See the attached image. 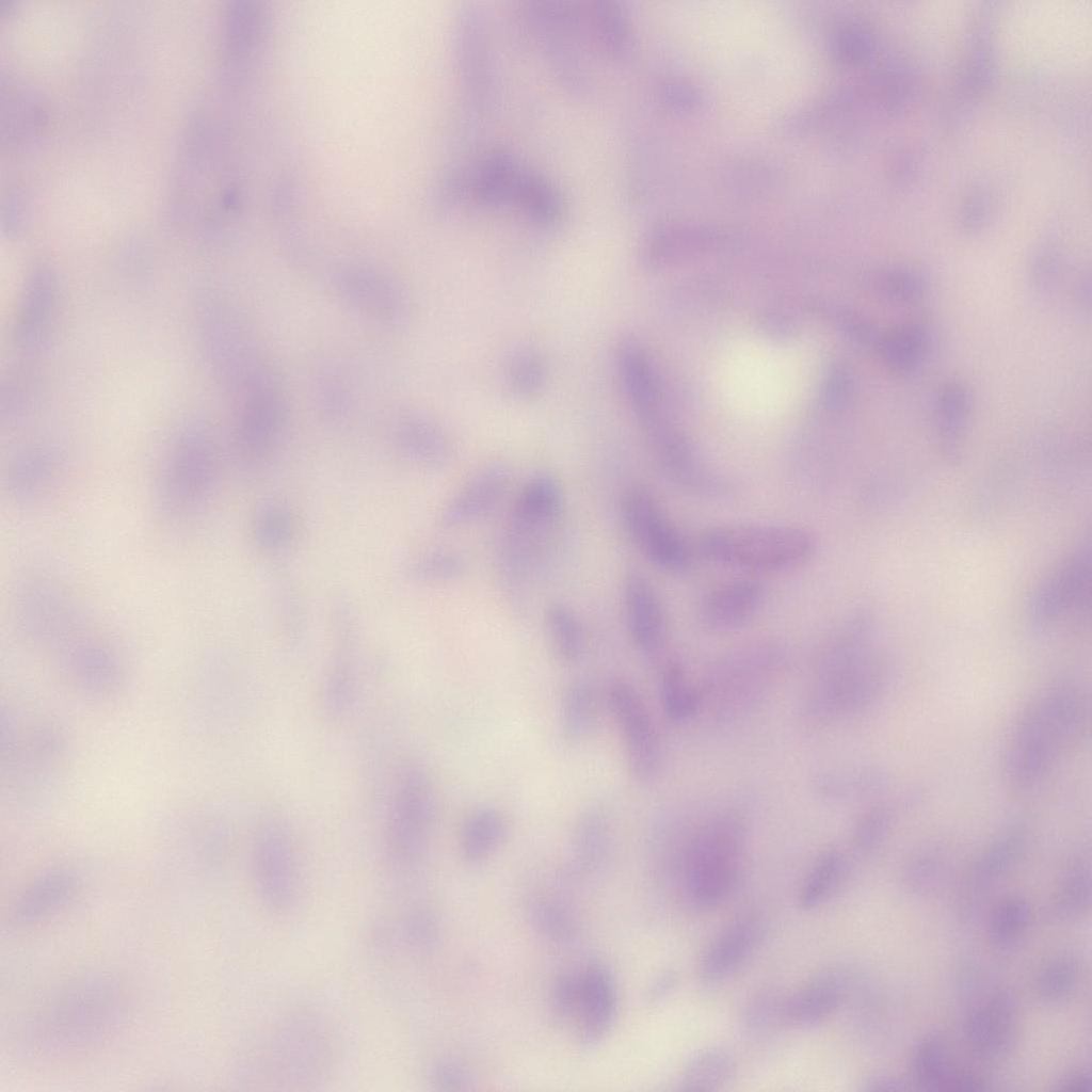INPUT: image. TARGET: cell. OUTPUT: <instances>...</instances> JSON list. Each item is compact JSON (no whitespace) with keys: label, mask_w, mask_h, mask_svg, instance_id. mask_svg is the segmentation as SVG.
<instances>
[{"label":"cell","mask_w":1092,"mask_h":1092,"mask_svg":"<svg viewBox=\"0 0 1092 1092\" xmlns=\"http://www.w3.org/2000/svg\"><path fill=\"white\" fill-rule=\"evenodd\" d=\"M53 280L46 271L33 275L25 295L18 336L26 343L37 342L46 327L53 305Z\"/></svg>","instance_id":"cell-43"},{"label":"cell","mask_w":1092,"mask_h":1092,"mask_svg":"<svg viewBox=\"0 0 1092 1092\" xmlns=\"http://www.w3.org/2000/svg\"><path fill=\"white\" fill-rule=\"evenodd\" d=\"M898 809L894 802H876L864 809L851 828L852 850L867 856L880 849L894 826Z\"/></svg>","instance_id":"cell-42"},{"label":"cell","mask_w":1092,"mask_h":1092,"mask_svg":"<svg viewBox=\"0 0 1092 1092\" xmlns=\"http://www.w3.org/2000/svg\"><path fill=\"white\" fill-rule=\"evenodd\" d=\"M933 344L932 332L926 324L909 322L880 335L874 347L889 370L904 375L927 362Z\"/></svg>","instance_id":"cell-30"},{"label":"cell","mask_w":1092,"mask_h":1092,"mask_svg":"<svg viewBox=\"0 0 1092 1092\" xmlns=\"http://www.w3.org/2000/svg\"><path fill=\"white\" fill-rule=\"evenodd\" d=\"M934 408L941 449L946 456L957 457L971 418L968 387L958 380L945 382L937 392Z\"/></svg>","instance_id":"cell-33"},{"label":"cell","mask_w":1092,"mask_h":1092,"mask_svg":"<svg viewBox=\"0 0 1092 1092\" xmlns=\"http://www.w3.org/2000/svg\"><path fill=\"white\" fill-rule=\"evenodd\" d=\"M1073 300L1076 308L1083 315L1091 310V274L1083 272L1076 279L1073 288Z\"/></svg>","instance_id":"cell-58"},{"label":"cell","mask_w":1092,"mask_h":1092,"mask_svg":"<svg viewBox=\"0 0 1092 1092\" xmlns=\"http://www.w3.org/2000/svg\"><path fill=\"white\" fill-rule=\"evenodd\" d=\"M2 725L1 762L9 788L17 797L48 789L61 771L65 740L49 719L30 712L10 713Z\"/></svg>","instance_id":"cell-10"},{"label":"cell","mask_w":1092,"mask_h":1092,"mask_svg":"<svg viewBox=\"0 0 1092 1092\" xmlns=\"http://www.w3.org/2000/svg\"><path fill=\"white\" fill-rule=\"evenodd\" d=\"M77 888V877L70 870H52L42 876L17 900L14 922L28 926L49 917L75 897Z\"/></svg>","instance_id":"cell-28"},{"label":"cell","mask_w":1092,"mask_h":1092,"mask_svg":"<svg viewBox=\"0 0 1092 1092\" xmlns=\"http://www.w3.org/2000/svg\"><path fill=\"white\" fill-rule=\"evenodd\" d=\"M463 1080V1075L459 1069L452 1065H443L436 1073V1081L444 1088L453 1089L456 1085H460Z\"/></svg>","instance_id":"cell-60"},{"label":"cell","mask_w":1092,"mask_h":1092,"mask_svg":"<svg viewBox=\"0 0 1092 1092\" xmlns=\"http://www.w3.org/2000/svg\"><path fill=\"white\" fill-rule=\"evenodd\" d=\"M890 668L878 643L874 621L857 613L835 628L816 658L799 719L809 730L855 720L884 697Z\"/></svg>","instance_id":"cell-1"},{"label":"cell","mask_w":1092,"mask_h":1092,"mask_svg":"<svg viewBox=\"0 0 1092 1092\" xmlns=\"http://www.w3.org/2000/svg\"><path fill=\"white\" fill-rule=\"evenodd\" d=\"M1078 978V965L1074 958L1061 956L1049 962L1039 974L1035 987L1039 996L1047 1001H1057L1073 990Z\"/></svg>","instance_id":"cell-49"},{"label":"cell","mask_w":1092,"mask_h":1092,"mask_svg":"<svg viewBox=\"0 0 1092 1092\" xmlns=\"http://www.w3.org/2000/svg\"><path fill=\"white\" fill-rule=\"evenodd\" d=\"M764 919L745 914L730 921L708 945L697 965L705 982L722 980L739 969L760 947L766 937Z\"/></svg>","instance_id":"cell-23"},{"label":"cell","mask_w":1092,"mask_h":1092,"mask_svg":"<svg viewBox=\"0 0 1092 1092\" xmlns=\"http://www.w3.org/2000/svg\"><path fill=\"white\" fill-rule=\"evenodd\" d=\"M1091 561L1089 548L1071 556L1033 594L1030 616L1040 628L1083 611L1089 605Z\"/></svg>","instance_id":"cell-18"},{"label":"cell","mask_w":1092,"mask_h":1092,"mask_svg":"<svg viewBox=\"0 0 1092 1092\" xmlns=\"http://www.w3.org/2000/svg\"><path fill=\"white\" fill-rule=\"evenodd\" d=\"M1061 271L1062 262L1057 250L1045 247L1032 256L1028 264V278L1038 293L1047 294L1056 288Z\"/></svg>","instance_id":"cell-52"},{"label":"cell","mask_w":1092,"mask_h":1092,"mask_svg":"<svg viewBox=\"0 0 1092 1092\" xmlns=\"http://www.w3.org/2000/svg\"><path fill=\"white\" fill-rule=\"evenodd\" d=\"M122 1011V994L114 981L79 979L35 1011L28 1023L26 1041L43 1056L78 1055L106 1041L119 1024Z\"/></svg>","instance_id":"cell-5"},{"label":"cell","mask_w":1092,"mask_h":1092,"mask_svg":"<svg viewBox=\"0 0 1092 1092\" xmlns=\"http://www.w3.org/2000/svg\"><path fill=\"white\" fill-rule=\"evenodd\" d=\"M55 468L50 455L38 448L19 451L9 463V493L18 502H33L52 485Z\"/></svg>","instance_id":"cell-36"},{"label":"cell","mask_w":1092,"mask_h":1092,"mask_svg":"<svg viewBox=\"0 0 1092 1092\" xmlns=\"http://www.w3.org/2000/svg\"><path fill=\"white\" fill-rule=\"evenodd\" d=\"M544 616L548 642L557 659L564 664L578 662L585 651L584 627L578 614L566 604L555 601Z\"/></svg>","instance_id":"cell-40"},{"label":"cell","mask_w":1092,"mask_h":1092,"mask_svg":"<svg viewBox=\"0 0 1092 1092\" xmlns=\"http://www.w3.org/2000/svg\"><path fill=\"white\" fill-rule=\"evenodd\" d=\"M914 1070L919 1082L931 1090H983L981 1078L952 1067L947 1047L937 1035H929L920 1043L914 1057Z\"/></svg>","instance_id":"cell-31"},{"label":"cell","mask_w":1092,"mask_h":1092,"mask_svg":"<svg viewBox=\"0 0 1092 1092\" xmlns=\"http://www.w3.org/2000/svg\"><path fill=\"white\" fill-rule=\"evenodd\" d=\"M343 383L334 375L325 376L319 386V398L331 418L342 417L349 406V394Z\"/></svg>","instance_id":"cell-55"},{"label":"cell","mask_w":1092,"mask_h":1092,"mask_svg":"<svg viewBox=\"0 0 1092 1092\" xmlns=\"http://www.w3.org/2000/svg\"><path fill=\"white\" fill-rule=\"evenodd\" d=\"M69 685L87 697H105L123 685L124 667L116 649L95 632L58 656Z\"/></svg>","instance_id":"cell-19"},{"label":"cell","mask_w":1092,"mask_h":1092,"mask_svg":"<svg viewBox=\"0 0 1092 1092\" xmlns=\"http://www.w3.org/2000/svg\"><path fill=\"white\" fill-rule=\"evenodd\" d=\"M564 491L552 473L530 477L517 494L497 547L500 580L521 597L543 568L564 512Z\"/></svg>","instance_id":"cell-6"},{"label":"cell","mask_w":1092,"mask_h":1092,"mask_svg":"<svg viewBox=\"0 0 1092 1092\" xmlns=\"http://www.w3.org/2000/svg\"><path fill=\"white\" fill-rule=\"evenodd\" d=\"M466 571V558L452 550L429 553L415 562L411 568L413 577L433 581L453 580L460 578Z\"/></svg>","instance_id":"cell-50"},{"label":"cell","mask_w":1092,"mask_h":1092,"mask_svg":"<svg viewBox=\"0 0 1092 1092\" xmlns=\"http://www.w3.org/2000/svg\"><path fill=\"white\" fill-rule=\"evenodd\" d=\"M511 482L509 466L500 461L479 467L462 484L443 510L444 528H460L488 515L505 496Z\"/></svg>","instance_id":"cell-22"},{"label":"cell","mask_w":1092,"mask_h":1092,"mask_svg":"<svg viewBox=\"0 0 1092 1092\" xmlns=\"http://www.w3.org/2000/svg\"><path fill=\"white\" fill-rule=\"evenodd\" d=\"M613 819L600 804H590L579 812L572 831V850L576 864L594 869L609 854L613 838Z\"/></svg>","instance_id":"cell-35"},{"label":"cell","mask_w":1092,"mask_h":1092,"mask_svg":"<svg viewBox=\"0 0 1092 1092\" xmlns=\"http://www.w3.org/2000/svg\"><path fill=\"white\" fill-rule=\"evenodd\" d=\"M507 815L497 806L480 805L462 820L459 831V850L469 864H481L491 858L503 845L509 834Z\"/></svg>","instance_id":"cell-27"},{"label":"cell","mask_w":1092,"mask_h":1092,"mask_svg":"<svg viewBox=\"0 0 1092 1092\" xmlns=\"http://www.w3.org/2000/svg\"><path fill=\"white\" fill-rule=\"evenodd\" d=\"M947 872L946 858L936 849H925L915 853L904 868L908 884L919 893L936 888Z\"/></svg>","instance_id":"cell-48"},{"label":"cell","mask_w":1092,"mask_h":1092,"mask_svg":"<svg viewBox=\"0 0 1092 1092\" xmlns=\"http://www.w3.org/2000/svg\"><path fill=\"white\" fill-rule=\"evenodd\" d=\"M965 1037L971 1053L990 1060L1002 1056L1012 1045L1015 1009L1003 990H993L971 1005L964 1021Z\"/></svg>","instance_id":"cell-21"},{"label":"cell","mask_w":1092,"mask_h":1092,"mask_svg":"<svg viewBox=\"0 0 1092 1092\" xmlns=\"http://www.w3.org/2000/svg\"><path fill=\"white\" fill-rule=\"evenodd\" d=\"M335 288L355 310L378 322L395 324L405 317L406 301L400 286L370 264H341L334 275Z\"/></svg>","instance_id":"cell-17"},{"label":"cell","mask_w":1092,"mask_h":1092,"mask_svg":"<svg viewBox=\"0 0 1092 1092\" xmlns=\"http://www.w3.org/2000/svg\"><path fill=\"white\" fill-rule=\"evenodd\" d=\"M834 58L842 65H857L870 52V38L865 29L855 23L841 26L833 37Z\"/></svg>","instance_id":"cell-51"},{"label":"cell","mask_w":1092,"mask_h":1092,"mask_svg":"<svg viewBox=\"0 0 1092 1092\" xmlns=\"http://www.w3.org/2000/svg\"><path fill=\"white\" fill-rule=\"evenodd\" d=\"M580 994V976L564 975L555 987L553 1006L561 1016L572 1015L577 1011Z\"/></svg>","instance_id":"cell-56"},{"label":"cell","mask_w":1092,"mask_h":1092,"mask_svg":"<svg viewBox=\"0 0 1092 1092\" xmlns=\"http://www.w3.org/2000/svg\"><path fill=\"white\" fill-rule=\"evenodd\" d=\"M664 100L675 110H689L697 101L694 91L685 84L670 83L663 92Z\"/></svg>","instance_id":"cell-57"},{"label":"cell","mask_w":1092,"mask_h":1092,"mask_svg":"<svg viewBox=\"0 0 1092 1092\" xmlns=\"http://www.w3.org/2000/svg\"><path fill=\"white\" fill-rule=\"evenodd\" d=\"M220 356L237 398L236 447L251 456L268 455L289 415L284 383L266 351L237 323H227Z\"/></svg>","instance_id":"cell-4"},{"label":"cell","mask_w":1092,"mask_h":1092,"mask_svg":"<svg viewBox=\"0 0 1092 1092\" xmlns=\"http://www.w3.org/2000/svg\"><path fill=\"white\" fill-rule=\"evenodd\" d=\"M846 996L844 976L835 970H822L785 997V1022L799 1027L818 1025L838 1010Z\"/></svg>","instance_id":"cell-25"},{"label":"cell","mask_w":1092,"mask_h":1092,"mask_svg":"<svg viewBox=\"0 0 1092 1092\" xmlns=\"http://www.w3.org/2000/svg\"><path fill=\"white\" fill-rule=\"evenodd\" d=\"M1031 823L1018 818L1005 825L982 849L966 873L961 888L964 913L977 910L980 897L999 879L1012 871L1029 849Z\"/></svg>","instance_id":"cell-16"},{"label":"cell","mask_w":1092,"mask_h":1092,"mask_svg":"<svg viewBox=\"0 0 1092 1092\" xmlns=\"http://www.w3.org/2000/svg\"><path fill=\"white\" fill-rule=\"evenodd\" d=\"M659 697L663 714L675 724L686 723L701 710L698 687L690 681L678 660H669L661 669Z\"/></svg>","instance_id":"cell-37"},{"label":"cell","mask_w":1092,"mask_h":1092,"mask_svg":"<svg viewBox=\"0 0 1092 1092\" xmlns=\"http://www.w3.org/2000/svg\"><path fill=\"white\" fill-rule=\"evenodd\" d=\"M615 1010L616 994L611 974L601 965H591L580 974L576 1011L582 1042L591 1044L603 1039L612 1026Z\"/></svg>","instance_id":"cell-26"},{"label":"cell","mask_w":1092,"mask_h":1092,"mask_svg":"<svg viewBox=\"0 0 1092 1092\" xmlns=\"http://www.w3.org/2000/svg\"><path fill=\"white\" fill-rule=\"evenodd\" d=\"M818 548L816 534L797 525H719L702 531L696 540V550L707 561L754 574L799 569Z\"/></svg>","instance_id":"cell-8"},{"label":"cell","mask_w":1092,"mask_h":1092,"mask_svg":"<svg viewBox=\"0 0 1092 1092\" xmlns=\"http://www.w3.org/2000/svg\"><path fill=\"white\" fill-rule=\"evenodd\" d=\"M394 436L404 453L427 466L443 467L452 459L453 445L448 433L424 416L401 418L395 427Z\"/></svg>","instance_id":"cell-29"},{"label":"cell","mask_w":1092,"mask_h":1092,"mask_svg":"<svg viewBox=\"0 0 1092 1092\" xmlns=\"http://www.w3.org/2000/svg\"><path fill=\"white\" fill-rule=\"evenodd\" d=\"M606 701L630 777L641 786L656 784L664 769V750L641 693L629 679L614 676L606 686Z\"/></svg>","instance_id":"cell-13"},{"label":"cell","mask_w":1092,"mask_h":1092,"mask_svg":"<svg viewBox=\"0 0 1092 1092\" xmlns=\"http://www.w3.org/2000/svg\"><path fill=\"white\" fill-rule=\"evenodd\" d=\"M1030 920L1028 903L1019 897L1001 901L989 924V937L993 945L1006 947L1018 938Z\"/></svg>","instance_id":"cell-47"},{"label":"cell","mask_w":1092,"mask_h":1092,"mask_svg":"<svg viewBox=\"0 0 1092 1092\" xmlns=\"http://www.w3.org/2000/svg\"><path fill=\"white\" fill-rule=\"evenodd\" d=\"M256 886L264 903L284 912L295 902L300 893L298 853L289 825L274 815L258 825L253 853Z\"/></svg>","instance_id":"cell-14"},{"label":"cell","mask_w":1092,"mask_h":1092,"mask_svg":"<svg viewBox=\"0 0 1092 1092\" xmlns=\"http://www.w3.org/2000/svg\"><path fill=\"white\" fill-rule=\"evenodd\" d=\"M1090 900L1089 864L1075 858L1067 867L1053 901L1054 914L1072 918L1085 912Z\"/></svg>","instance_id":"cell-45"},{"label":"cell","mask_w":1092,"mask_h":1092,"mask_svg":"<svg viewBox=\"0 0 1092 1092\" xmlns=\"http://www.w3.org/2000/svg\"><path fill=\"white\" fill-rule=\"evenodd\" d=\"M787 660L786 644L774 638L728 651L712 662L698 687L701 710L721 724L745 718L771 693Z\"/></svg>","instance_id":"cell-7"},{"label":"cell","mask_w":1092,"mask_h":1092,"mask_svg":"<svg viewBox=\"0 0 1092 1092\" xmlns=\"http://www.w3.org/2000/svg\"><path fill=\"white\" fill-rule=\"evenodd\" d=\"M654 828V840L676 867L690 904L711 909L732 895L745 848V824L739 813L721 809L674 816L660 819Z\"/></svg>","instance_id":"cell-3"},{"label":"cell","mask_w":1092,"mask_h":1092,"mask_svg":"<svg viewBox=\"0 0 1092 1092\" xmlns=\"http://www.w3.org/2000/svg\"><path fill=\"white\" fill-rule=\"evenodd\" d=\"M1089 1088H1090V1077H1089V1075L1086 1074V1073H1077L1075 1075H1072V1076L1067 1077L1061 1083V1087L1059 1089H1061V1090H1071V1091H1081V1090H1087Z\"/></svg>","instance_id":"cell-61"},{"label":"cell","mask_w":1092,"mask_h":1092,"mask_svg":"<svg viewBox=\"0 0 1092 1092\" xmlns=\"http://www.w3.org/2000/svg\"><path fill=\"white\" fill-rule=\"evenodd\" d=\"M620 515L631 543L651 564L676 576L691 571L692 545L647 487H627L621 496Z\"/></svg>","instance_id":"cell-12"},{"label":"cell","mask_w":1092,"mask_h":1092,"mask_svg":"<svg viewBox=\"0 0 1092 1092\" xmlns=\"http://www.w3.org/2000/svg\"><path fill=\"white\" fill-rule=\"evenodd\" d=\"M616 370L625 395L643 428L660 418L658 387L651 360L632 337H623L615 350Z\"/></svg>","instance_id":"cell-24"},{"label":"cell","mask_w":1092,"mask_h":1092,"mask_svg":"<svg viewBox=\"0 0 1092 1092\" xmlns=\"http://www.w3.org/2000/svg\"><path fill=\"white\" fill-rule=\"evenodd\" d=\"M767 597L766 584L756 577L742 576L723 581L698 601L696 616L710 631H730L749 623Z\"/></svg>","instance_id":"cell-20"},{"label":"cell","mask_w":1092,"mask_h":1092,"mask_svg":"<svg viewBox=\"0 0 1092 1092\" xmlns=\"http://www.w3.org/2000/svg\"><path fill=\"white\" fill-rule=\"evenodd\" d=\"M785 997L767 991L756 995L745 1010L748 1025L755 1029H766L770 1025L784 1021Z\"/></svg>","instance_id":"cell-53"},{"label":"cell","mask_w":1092,"mask_h":1092,"mask_svg":"<svg viewBox=\"0 0 1092 1092\" xmlns=\"http://www.w3.org/2000/svg\"><path fill=\"white\" fill-rule=\"evenodd\" d=\"M873 284L885 300L900 305L917 304L928 293L927 278L919 271L904 266L879 271Z\"/></svg>","instance_id":"cell-44"},{"label":"cell","mask_w":1092,"mask_h":1092,"mask_svg":"<svg viewBox=\"0 0 1092 1092\" xmlns=\"http://www.w3.org/2000/svg\"><path fill=\"white\" fill-rule=\"evenodd\" d=\"M1088 701L1078 681L1062 677L1042 686L1025 704L1007 736L1000 760L1008 788L1028 792L1046 782L1081 738Z\"/></svg>","instance_id":"cell-2"},{"label":"cell","mask_w":1092,"mask_h":1092,"mask_svg":"<svg viewBox=\"0 0 1092 1092\" xmlns=\"http://www.w3.org/2000/svg\"><path fill=\"white\" fill-rule=\"evenodd\" d=\"M588 26L601 51L621 58L629 45L628 28L621 7L613 1H594L584 9Z\"/></svg>","instance_id":"cell-41"},{"label":"cell","mask_w":1092,"mask_h":1092,"mask_svg":"<svg viewBox=\"0 0 1092 1092\" xmlns=\"http://www.w3.org/2000/svg\"><path fill=\"white\" fill-rule=\"evenodd\" d=\"M547 364L544 356L534 349H523L515 353L508 367V385L519 398L539 395L547 380Z\"/></svg>","instance_id":"cell-46"},{"label":"cell","mask_w":1092,"mask_h":1092,"mask_svg":"<svg viewBox=\"0 0 1092 1092\" xmlns=\"http://www.w3.org/2000/svg\"><path fill=\"white\" fill-rule=\"evenodd\" d=\"M291 533L288 514L278 509L262 513L256 526V539L266 547H278L287 542Z\"/></svg>","instance_id":"cell-54"},{"label":"cell","mask_w":1092,"mask_h":1092,"mask_svg":"<svg viewBox=\"0 0 1092 1092\" xmlns=\"http://www.w3.org/2000/svg\"><path fill=\"white\" fill-rule=\"evenodd\" d=\"M216 480L211 443L199 431L180 434L163 456L156 480L158 513L172 527L194 520L207 504Z\"/></svg>","instance_id":"cell-9"},{"label":"cell","mask_w":1092,"mask_h":1092,"mask_svg":"<svg viewBox=\"0 0 1092 1092\" xmlns=\"http://www.w3.org/2000/svg\"><path fill=\"white\" fill-rule=\"evenodd\" d=\"M597 712L596 691L585 677L569 680L561 694L558 730L564 745L583 744L591 736Z\"/></svg>","instance_id":"cell-34"},{"label":"cell","mask_w":1092,"mask_h":1092,"mask_svg":"<svg viewBox=\"0 0 1092 1092\" xmlns=\"http://www.w3.org/2000/svg\"><path fill=\"white\" fill-rule=\"evenodd\" d=\"M737 1065L733 1056L721 1048L694 1054L684 1065L679 1089L682 1091L720 1090L735 1078Z\"/></svg>","instance_id":"cell-39"},{"label":"cell","mask_w":1092,"mask_h":1092,"mask_svg":"<svg viewBox=\"0 0 1092 1092\" xmlns=\"http://www.w3.org/2000/svg\"><path fill=\"white\" fill-rule=\"evenodd\" d=\"M676 983H677V976H676L675 973H672V971L664 973L654 983V985H653V987L651 990V993H649L651 999L652 1000H660V999L664 998L675 987Z\"/></svg>","instance_id":"cell-59"},{"label":"cell","mask_w":1092,"mask_h":1092,"mask_svg":"<svg viewBox=\"0 0 1092 1092\" xmlns=\"http://www.w3.org/2000/svg\"><path fill=\"white\" fill-rule=\"evenodd\" d=\"M885 771L877 767H849L818 773L813 781L815 793L830 802H852L874 798L888 786Z\"/></svg>","instance_id":"cell-32"},{"label":"cell","mask_w":1092,"mask_h":1092,"mask_svg":"<svg viewBox=\"0 0 1092 1092\" xmlns=\"http://www.w3.org/2000/svg\"><path fill=\"white\" fill-rule=\"evenodd\" d=\"M621 600L633 648L646 660L659 658L668 639V621L655 584L643 572L630 569L622 581Z\"/></svg>","instance_id":"cell-15"},{"label":"cell","mask_w":1092,"mask_h":1092,"mask_svg":"<svg viewBox=\"0 0 1092 1092\" xmlns=\"http://www.w3.org/2000/svg\"><path fill=\"white\" fill-rule=\"evenodd\" d=\"M437 794L429 772L407 764L398 772L387 806L384 842L387 857L408 868L424 854L437 821Z\"/></svg>","instance_id":"cell-11"},{"label":"cell","mask_w":1092,"mask_h":1092,"mask_svg":"<svg viewBox=\"0 0 1092 1092\" xmlns=\"http://www.w3.org/2000/svg\"><path fill=\"white\" fill-rule=\"evenodd\" d=\"M848 870V858L839 849L823 851L814 862L798 893V905L813 911L823 904L838 888Z\"/></svg>","instance_id":"cell-38"},{"label":"cell","mask_w":1092,"mask_h":1092,"mask_svg":"<svg viewBox=\"0 0 1092 1092\" xmlns=\"http://www.w3.org/2000/svg\"><path fill=\"white\" fill-rule=\"evenodd\" d=\"M864 1085L865 1089L873 1091L901 1089V1087L899 1086L900 1083L887 1077H872L868 1079Z\"/></svg>","instance_id":"cell-62"}]
</instances>
